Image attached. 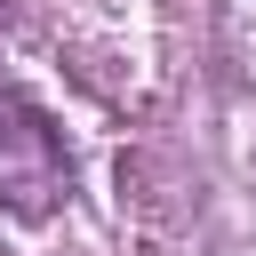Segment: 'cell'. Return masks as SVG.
<instances>
[{
  "label": "cell",
  "mask_w": 256,
  "mask_h": 256,
  "mask_svg": "<svg viewBox=\"0 0 256 256\" xmlns=\"http://www.w3.org/2000/svg\"><path fill=\"white\" fill-rule=\"evenodd\" d=\"M64 200H72V152H64L56 112L32 88L0 80V216L48 224Z\"/></svg>",
  "instance_id": "obj_1"
}]
</instances>
